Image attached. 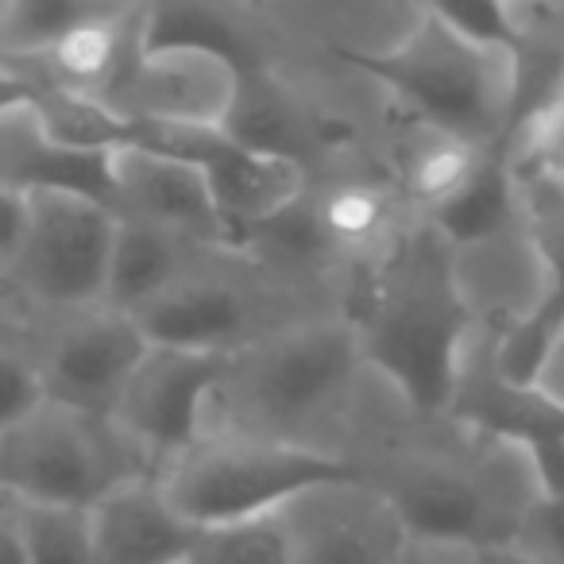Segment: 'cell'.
I'll use <instances>...</instances> for the list:
<instances>
[{"mask_svg":"<svg viewBox=\"0 0 564 564\" xmlns=\"http://www.w3.org/2000/svg\"><path fill=\"white\" fill-rule=\"evenodd\" d=\"M345 464L391 502L414 545H514L545 495L525 441L425 414L379 371Z\"/></svg>","mask_w":564,"mask_h":564,"instance_id":"1","label":"cell"},{"mask_svg":"<svg viewBox=\"0 0 564 564\" xmlns=\"http://www.w3.org/2000/svg\"><path fill=\"white\" fill-rule=\"evenodd\" d=\"M371 376L352 314L291 325L228 356L202 437L263 441L345 464Z\"/></svg>","mask_w":564,"mask_h":564,"instance_id":"2","label":"cell"},{"mask_svg":"<svg viewBox=\"0 0 564 564\" xmlns=\"http://www.w3.org/2000/svg\"><path fill=\"white\" fill-rule=\"evenodd\" d=\"M352 317L371 368L417 410L445 414L471 322L456 302L448 240L433 220L417 217L399 248L364 279Z\"/></svg>","mask_w":564,"mask_h":564,"instance_id":"3","label":"cell"},{"mask_svg":"<svg viewBox=\"0 0 564 564\" xmlns=\"http://www.w3.org/2000/svg\"><path fill=\"white\" fill-rule=\"evenodd\" d=\"M360 66V63H356ZM402 112L502 151L514 128V58L507 43L476 40L425 4L399 51L364 63Z\"/></svg>","mask_w":564,"mask_h":564,"instance_id":"4","label":"cell"},{"mask_svg":"<svg viewBox=\"0 0 564 564\" xmlns=\"http://www.w3.org/2000/svg\"><path fill=\"white\" fill-rule=\"evenodd\" d=\"M337 476H352V471L345 464L299 453V448L205 433L186 453L174 456L155 479L166 502L194 530H209V525L274 514L306 487Z\"/></svg>","mask_w":564,"mask_h":564,"instance_id":"5","label":"cell"},{"mask_svg":"<svg viewBox=\"0 0 564 564\" xmlns=\"http://www.w3.org/2000/svg\"><path fill=\"white\" fill-rule=\"evenodd\" d=\"M135 476H155L112 422L43 406L0 437V495L35 507L89 510Z\"/></svg>","mask_w":564,"mask_h":564,"instance_id":"6","label":"cell"},{"mask_svg":"<svg viewBox=\"0 0 564 564\" xmlns=\"http://www.w3.org/2000/svg\"><path fill=\"white\" fill-rule=\"evenodd\" d=\"M448 279L464 317L499 340L533 337L561 306L553 259L533 232L525 202L507 217L448 240Z\"/></svg>","mask_w":564,"mask_h":564,"instance_id":"7","label":"cell"},{"mask_svg":"<svg viewBox=\"0 0 564 564\" xmlns=\"http://www.w3.org/2000/svg\"><path fill=\"white\" fill-rule=\"evenodd\" d=\"M117 213L78 194H28V225L4 274L35 306L86 314L105 306Z\"/></svg>","mask_w":564,"mask_h":564,"instance_id":"8","label":"cell"},{"mask_svg":"<svg viewBox=\"0 0 564 564\" xmlns=\"http://www.w3.org/2000/svg\"><path fill=\"white\" fill-rule=\"evenodd\" d=\"M243 89L240 66L213 47H143L105 109L135 132H225Z\"/></svg>","mask_w":564,"mask_h":564,"instance_id":"9","label":"cell"},{"mask_svg":"<svg viewBox=\"0 0 564 564\" xmlns=\"http://www.w3.org/2000/svg\"><path fill=\"white\" fill-rule=\"evenodd\" d=\"M294 564H410V541L394 507L356 476L306 487L274 510Z\"/></svg>","mask_w":564,"mask_h":564,"instance_id":"10","label":"cell"},{"mask_svg":"<svg viewBox=\"0 0 564 564\" xmlns=\"http://www.w3.org/2000/svg\"><path fill=\"white\" fill-rule=\"evenodd\" d=\"M225 360L228 356L151 345L135 376L128 379L109 422L155 476L202 437L205 402L225 371Z\"/></svg>","mask_w":564,"mask_h":564,"instance_id":"11","label":"cell"},{"mask_svg":"<svg viewBox=\"0 0 564 564\" xmlns=\"http://www.w3.org/2000/svg\"><path fill=\"white\" fill-rule=\"evenodd\" d=\"M151 352V340L128 314L109 306L66 314L40 352V376L51 406L109 422L128 379Z\"/></svg>","mask_w":564,"mask_h":564,"instance_id":"12","label":"cell"},{"mask_svg":"<svg viewBox=\"0 0 564 564\" xmlns=\"http://www.w3.org/2000/svg\"><path fill=\"white\" fill-rule=\"evenodd\" d=\"M109 186L117 217L163 228L202 248L236 243L220 217L205 166L178 151L148 148V143H124L109 151Z\"/></svg>","mask_w":564,"mask_h":564,"instance_id":"13","label":"cell"},{"mask_svg":"<svg viewBox=\"0 0 564 564\" xmlns=\"http://www.w3.org/2000/svg\"><path fill=\"white\" fill-rule=\"evenodd\" d=\"M302 213L322 251L356 286H364L417 220L383 174H329L310 182Z\"/></svg>","mask_w":564,"mask_h":564,"instance_id":"14","label":"cell"},{"mask_svg":"<svg viewBox=\"0 0 564 564\" xmlns=\"http://www.w3.org/2000/svg\"><path fill=\"white\" fill-rule=\"evenodd\" d=\"M499 155L502 151L479 148L448 128L399 112L387 132L379 166L414 217L437 220L479 186Z\"/></svg>","mask_w":564,"mask_h":564,"instance_id":"15","label":"cell"},{"mask_svg":"<svg viewBox=\"0 0 564 564\" xmlns=\"http://www.w3.org/2000/svg\"><path fill=\"white\" fill-rule=\"evenodd\" d=\"M197 530L166 502L155 476L117 484L89 507L94 564H186Z\"/></svg>","mask_w":564,"mask_h":564,"instance_id":"16","label":"cell"},{"mask_svg":"<svg viewBox=\"0 0 564 564\" xmlns=\"http://www.w3.org/2000/svg\"><path fill=\"white\" fill-rule=\"evenodd\" d=\"M202 251V243H189L182 236L163 232V228L140 225V220L117 217L105 306L128 317L140 314L148 302H155L163 291H171Z\"/></svg>","mask_w":564,"mask_h":564,"instance_id":"17","label":"cell"},{"mask_svg":"<svg viewBox=\"0 0 564 564\" xmlns=\"http://www.w3.org/2000/svg\"><path fill=\"white\" fill-rule=\"evenodd\" d=\"M101 9L105 4H86V0H20V4H0V58H9V63L43 58L74 28H82Z\"/></svg>","mask_w":564,"mask_h":564,"instance_id":"18","label":"cell"},{"mask_svg":"<svg viewBox=\"0 0 564 564\" xmlns=\"http://www.w3.org/2000/svg\"><path fill=\"white\" fill-rule=\"evenodd\" d=\"M502 163L522 186L564 189V94L518 120L502 148Z\"/></svg>","mask_w":564,"mask_h":564,"instance_id":"19","label":"cell"},{"mask_svg":"<svg viewBox=\"0 0 564 564\" xmlns=\"http://www.w3.org/2000/svg\"><path fill=\"white\" fill-rule=\"evenodd\" d=\"M186 564H294L279 518L263 514L251 522L197 530Z\"/></svg>","mask_w":564,"mask_h":564,"instance_id":"20","label":"cell"},{"mask_svg":"<svg viewBox=\"0 0 564 564\" xmlns=\"http://www.w3.org/2000/svg\"><path fill=\"white\" fill-rule=\"evenodd\" d=\"M20 538L28 564H94L89 510L20 502Z\"/></svg>","mask_w":564,"mask_h":564,"instance_id":"21","label":"cell"},{"mask_svg":"<svg viewBox=\"0 0 564 564\" xmlns=\"http://www.w3.org/2000/svg\"><path fill=\"white\" fill-rule=\"evenodd\" d=\"M43 406H47V391H43L40 356L0 345V437L20 430Z\"/></svg>","mask_w":564,"mask_h":564,"instance_id":"22","label":"cell"},{"mask_svg":"<svg viewBox=\"0 0 564 564\" xmlns=\"http://www.w3.org/2000/svg\"><path fill=\"white\" fill-rule=\"evenodd\" d=\"M514 549L533 564H564V495H541L518 530Z\"/></svg>","mask_w":564,"mask_h":564,"instance_id":"23","label":"cell"},{"mask_svg":"<svg viewBox=\"0 0 564 564\" xmlns=\"http://www.w3.org/2000/svg\"><path fill=\"white\" fill-rule=\"evenodd\" d=\"M410 564H533L514 545H414Z\"/></svg>","mask_w":564,"mask_h":564,"instance_id":"24","label":"cell"},{"mask_svg":"<svg viewBox=\"0 0 564 564\" xmlns=\"http://www.w3.org/2000/svg\"><path fill=\"white\" fill-rule=\"evenodd\" d=\"M24 225H28V197L9 186H0V267H9V259L17 256Z\"/></svg>","mask_w":564,"mask_h":564,"instance_id":"25","label":"cell"},{"mask_svg":"<svg viewBox=\"0 0 564 564\" xmlns=\"http://www.w3.org/2000/svg\"><path fill=\"white\" fill-rule=\"evenodd\" d=\"M0 564H28L20 538V502L0 495Z\"/></svg>","mask_w":564,"mask_h":564,"instance_id":"26","label":"cell"},{"mask_svg":"<svg viewBox=\"0 0 564 564\" xmlns=\"http://www.w3.org/2000/svg\"><path fill=\"white\" fill-rule=\"evenodd\" d=\"M32 101H35V82L9 70V66H0V120L20 109H32Z\"/></svg>","mask_w":564,"mask_h":564,"instance_id":"27","label":"cell"},{"mask_svg":"<svg viewBox=\"0 0 564 564\" xmlns=\"http://www.w3.org/2000/svg\"><path fill=\"white\" fill-rule=\"evenodd\" d=\"M4 286H9V274H4V267H0V291H4Z\"/></svg>","mask_w":564,"mask_h":564,"instance_id":"28","label":"cell"},{"mask_svg":"<svg viewBox=\"0 0 564 564\" xmlns=\"http://www.w3.org/2000/svg\"><path fill=\"white\" fill-rule=\"evenodd\" d=\"M561 94H564V89H561Z\"/></svg>","mask_w":564,"mask_h":564,"instance_id":"29","label":"cell"}]
</instances>
